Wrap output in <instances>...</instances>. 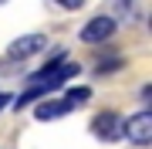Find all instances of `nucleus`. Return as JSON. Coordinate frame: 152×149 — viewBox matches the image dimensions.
<instances>
[{
  "mask_svg": "<svg viewBox=\"0 0 152 149\" xmlns=\"http://www.w3.org/2000/svg\"><path fill=\"white\" fill-rule=\"evenodd\" d=\"M88 88H68V95H64V102H71V105H81V102H88Z\"/></svg>",
  "mask_w": 152,
  "mask_h": 149,
  "instance_id": "8",
  "label": "nucleus"
},
{
  "mask_svg": "<svg viewBox=\"0 0 152 149\" xmlns=\"http://www.w3.org/2000/svg\"><path fill=\"white\" fill-rule=\"evenodd\" d=\"M71 109H75V105L64 102V98H44V102L37 105V119H41V122H54V119H61V115H71Z\"/></svg>",
  "mask_w": 152,
  "mask_h": 149,
  "instance_id": "5",
  "label": "nucleus"
},
{
  "mask_svg": "<svg viewBox=\"0 0 152 149\" xmlns=\"http://www.w3.org/2000/svg\"><path fill=\"white\" fill-rule=\"evenodd\" d=\"M122 65H125V61L112 54V58H102V61H98V65H95V71H98V75H108V71H118Z\"/></svg>",
  "mask_w": 152,
  "mask_h": 149,
  "instance_id": "7",
  "label": "nucleus"
},
{
  "mask_svg": "<svg viewBox=\"0 0 152 149\" xmlns=\"http://www.w3.org/2000/svg\"><path fill=\"white\" fill-rule=\"evenodd\" d=\"M48 92H51L48 85H31V88L24 92V95H20V98H17L14 105H17V109H24V105H27V102H34V98H41V95H44V98H48Z\"/></svg>",
  "mask_w": 152,
  "mask_h": 149,
  "instance_id": "6",
  "label": "nucleus"
},
{
  "mask_svg": "<svg viewBox=\"0 0 152 149\" xmlns=\"http://www.w3.org/2000/svg\"><path fill=\"white\" fill-rule=\"evenodd\" d=\"M44 48H48V37H44V34H24V37L10 41L7 54L20 61V58H31V54H37V51H44Z\"/></svg>",
  "mask_w": 152,
  "mask_h": 149,
  "instance_id": "3",
  "label": "nucleus"
},
{
  "mask_svg": "<svg viewBox=\"0 0 152 149\" xmlns=\"http://www.w3.org/2000/svg\"><path fill=\"white\" fill-rule=\"evenodd\" d=\"M54 4H61L64 10H81V7H85V0H54Z\"/></svg>",
  "mask_w": 152,
  "mask_h": 149,
  "instance_id": "9",
  "label": "nucleus"
},
{
  "mask_svg": "<svg viewBox=\"0 0 152 149\" xmlns=\"http://www.w3.org/2000/svg\"><path fill=\"white\" fill-rule=\"evenodd\" d=\"M91 132L95 136H102V139H118L122 136V119H118V112H112V109H105V112H98L95 122H91Z\"/></svg>",
  "mask_w": 152,
  "mask_h": 149,
  "instance_id": "4",
  "label": "nucleus"
},
{
  "mask_svg": "<svg viewBox=\"0 0 152 149\" xmlns=\"http://www.w3.org/2000/svg\"><path fill=\"white\" fill-rule=\"evenodd\" d=\"M122 136L135 146H149L152 142V112H135L132 119L122 122Z\"/></svg>",
  "mask_w": 152,
  "mask_h": 149,
  "instance_id": "1",
  "label": "nucleus"
},
{
  "mask_svg": "<svg viewBox=\"0 0 152 149\" xmlns=\"http://www.w3.org/2000/svg\"><path fill=\"white\" fill-rule=\"evenodd\" d=\"M7 102H10V98H7V95H0V109H4V105H7Z\"/></svg>",
  "mask_w": 152,
  "mask_h": 149,
  "instance_id": "10",
  "label": "nucleus"
},
{
  "mask_svg": "<svg viewBox=\"0 0 152 149\" xmlns=\"http://www.w3.org/2000/svg\"><path fill=\"white\" fill-rule=\"evenodd\" d=\"M0 4H4V0H0Z\"/></svg>",
  "mask_w": 152,
  "mask_h": 149,
  "instance_id": "11",
  "label": "nucleus"
},
{
  "mask_svg": "<svg viewBox=\"0 0 152 149\" xmlns=\"http://www.w3.org/2000/svg\"><path fill=\"white\" fill-rule=\"evenodd\" d=\"M112 34H115V17L98 14V17H91V21L81 27V41L85 44H102V41H108Z\"/></svg>",
  "mask_w": 152,
  "mask_h": 149,
  "instance_id": "2",
  "label": "nucleus"
}]
</instances>
